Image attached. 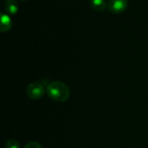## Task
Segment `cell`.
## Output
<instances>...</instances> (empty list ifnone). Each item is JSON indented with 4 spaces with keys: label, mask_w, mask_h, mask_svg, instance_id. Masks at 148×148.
Returning <instances> with one entry per match:
<instances>
[{
    "label": "cell",
    "mask_w": 148,
    "mask_h": 148,
    "mask_svg": "<svg viewBox=\"0 0 148 148\" xmlns=\"http://www.w3.org/2000/svg\"><path fill=\"white\" fill-rule=\"evenodd\" d=\"M46 92L51 100L57 102H64L68 101L70 95L69 87L61 81H55L48 84Z\"/></svg>",
    "instance_id": "obj_1"
},
{
    "label": "cell",
    "mask_w": 148,
    "mask_h": 148,
    "mask_svg": "<svg viewBox=\"0 0 148 148\" xmlns=\"http://www.w3.org/2000/svg\"><path fill=\"white\" fill-rule=\"evenodd\" d=\"M45 93L44 85L39 82L29 84L26 88V95L31 100H38L43 96Z\"/></svg>",
    "instance_id": "obj_2"
},
{
    "label": "cell",
    "mask_w": 148,
    "mask_h": 148,
    "mask_svg": "<svg viewBox=\"0 0 148 148\" xmlns=\"http://www.w3.org/2000/svg\"><path fill=\"white\" fill-rule=\"evenodd\" d=\"M128 6V0H109L108 3V10L114 14L124 12Z\"/></svg>",
    "instance_id": "obj_3"
},
{
    "label": "cell",
    "mask_w": 148,
    "mask_h": 148,
    "mask_svg": "<svg viewBox=\"0 0 148 148\" xmlns=\"http://www.w3.org/2000/svg\"><path fill=\"white\" fill-rule=\"evenodd\" d=\"M12 26V22L10 17V16L7 13L2 12L1 13V26H0V30L2 32H6L11 29Z\"/></svg>",
    "instance_id": "obj_4"
},
{
    "label": "cell",
    "mask_w": 148,
    "mask_h": 148,
    "mask_svg": "<svg viewBox=\"0 0 148 148\" xmlns=\"http://www.w3.org/2000/svg\"><path fill=\"white\" fill-rule=\"evenodd\" d=\"M4 10L8 15H16L18 11V3L16 0H5Z\"/></svg>",
    "instance_id": "obj_5"
},
{
    "label": "cell",
    "mask_w": 148,
    "mask_h": 148,
    "mask_svg": "<svg viewBox=\"0 0 148 148\" xmlns=\"http://www.w3.org/2000/svg\"><path fill=\"white\" fill-rule=\"evenodd\" d=\"M89 4L91 8L96 11H103L108 7L105 0H90Z\"/></svg>",
    "instance_id": "obj_6"
},
{
    "label": "cell",
    "mask_w": 148,
    "mask_h": 148,
    "mask_svg": "<svg viewBox=\"0 0 148 148\" xmlns=\"http://www.w3.org/2000/svg\"><path fill=\"white\" fill-rule=\"evenodd\" d=\"M5 148H20V144L16 140H9L5 143Z\"/></svg>",
    "instance_id": "obj_7"
},
{
    "label": "cell",
    "mask_w": 148,
    "mask_h": 148,
    "mask_svg": "<svg viewBox=\"0 0 148 148\" xmlns=\"http://www.w3.org/2000/svg\"><path fill=\"white\" fill-rule=\"evenodd\" d=\"M23 148H42V146H41L38 142H36V141H30V142L27 143V144L25 145V147H24Z\"/></svg>",
    "instance_id": "obj_8"
},
{
    "label": "cell",
    "mask_w": 148,
    "mask_h": 148,
    "mask_svg": "<svg viewBox=\"0 0 148 148\" xmlns=\"http://www.w3.org/2000/svg\"><path fill=\"white\" fill-rule=\"evenodd\" d=\"M21 1H27V0H21Z\"/></svg>",
    "instance_id": "obj_9"
}]
</instances>
